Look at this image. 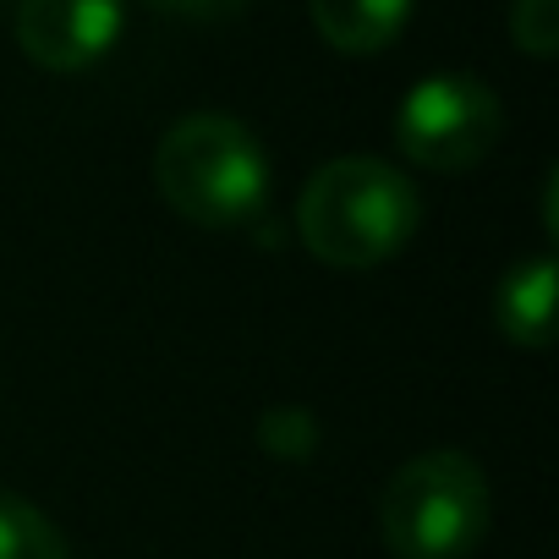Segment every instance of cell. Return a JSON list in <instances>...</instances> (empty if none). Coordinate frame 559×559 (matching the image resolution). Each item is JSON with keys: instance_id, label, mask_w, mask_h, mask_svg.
I'll return each instance as SVG.
<instances>
[{"instance_id": "cell-5", "label": "cell", "mask_w": 559, "mask_h": 559, "mask_svg": "<svg viewBox=\"0 0 559 559\" xmlns=\"http://www.w3.org/2000/svg\"><path fill=\"white\" fill-rule=\"evenodd\" d=\"M121 28V0H23L17 7V45L45 72H88L116 50Z\"/></svg>"}, {"instance_id": "cell-1", "label": "cell", "mask_w": 559, "mask_h": 559, "mask_svg": "<svg viewBox=\"0 0 559 559\" xmlns=\"http://www.w3.org/2000/svg\"><path fill=\"white\" fill-rule=\"evenodd\" d=\"M417 225H423L417 187L373 154H346L319 165L297 203V230L308 252L330 269L390 263L417 236Z\"/></svg>"}, {"instance_id": "cell-6", "label": "cell", "mask_w": 559, "mask_h": 559, "mask_svg": "<svg viewBox=\"0 0 559 559\" xmlns=\"http://www.w3.org/2000/svg\"><path fill=\"white\" fill-rule=\"evenodd\" d=\"M554 258L548 252H532L521 263L504 269L499 280V297H493V319H499V335L521 352H548L554 341Z\"/></svg>"}, {"instance_id": "cell-7", "label": "cell", "mask_w": 559, "mask_h": 559, "mask_svg": "<svg viewBox=\"0 0 559 559\" xmlns=\"http://www.w3.org/2000/svg\"><path fill=\"white\" fill-rule=\"evenodd\" d=\"M313 28L341 56H379L401 39L412 0H308Z\"/></svg>"}, {"instance_id": "cell-11", "label": "cell", "mask_w": 559, "mask_h": 559, "mask_svg": "<svg viewBox=\"0 0 559 559\" xmlns=\"http://www.w3.org/2000/svg\"><path fill=\"white\" fill-rule=\"evenodd\" d=\"M148 7L165 12V17H181V23H225L247 7V0H148Z\"/></svg>"}, {"instance_id": "cell-9", "label": "cell", "mask_w": 559, "mask_h": 559, "mask_svg": "<svg viewBox=\"0 0 559 559\" xmlns=\"http://www.w3.org/2000/svg\"><path fill=\"white\" fill-rule=\"evenodd\" d=\"M510 39L532 61H548L559 50V0H515L510 7Z\"/></svg>"}, {"instance_id": "cell-3", "label": "cell", "mask_w": 559, "mask_h": 559, "mask_svg": "<svg viewBox=\"0 0 559 559\" xmlns=\"http://www.w3.org/2000/svg\"><path fill=\"white\" fill-rule=\"evenodd\" d=\"M488 477L461 450L406 461L379 493V537L395 559H466L488 532Z\"/></svg>"}, {"instance_id": "cell-10", "label": "cell", "mask_w": 559, "mask_h": 559, "mask_svg": "<svg viewBox=\"0 0 559 559\" xmlns=\"http://www.w3.org/2000/svg\"><path fill=\"white\" fill-rule=\"evenodd\" d=\"M258 439H263V450H274V455H308V450L319 444V428H313L308 412L286 406V412H269V417H263Z\"/></svg>"}, {"instance_id": "cell-2", "label": "cell", "mask_w": 559, "mask_h": 559, "mask_svg": "<svg viewBox=\"0 0 559 559\" xmlns=\"http://www.w3.org/2000/svg\"><path fill=\"white\" fill-rule=\"evenodd\" d=\"M159 198L203 230H236L269 203V159L263 143L236 116H181L154 148Z\"/></svg>"}, {"instance_id": "cell-4", "label": "cell", "mask_w": 559, "mask_h": 559, "mask_svg": "<svg viewBox=\"0 0 559 559\" xmlns=\"http://www.w3.org/2000/svg\"><path fill=\"white\" fill-rule=\"evenodd\" d=\"M499 132H504L499 94L472 72L423 78L395 110V148L417 170H439V176H461L483 165Z\"/></svg>"}, {"instance_id": "cell-8", "label": "cell", "mask_w": 559, "mask_h": 559, "mask_svg": "<svg viewBox=\"0 0 559 559\" xmlns=\"http://www.w3.org/2000/svg\"><path fill=\"white\" fill-rule=\"evenodd\" d=\"M0 559H72V554L39 504L0 493Z\"/></svg>"}]
</instances>
